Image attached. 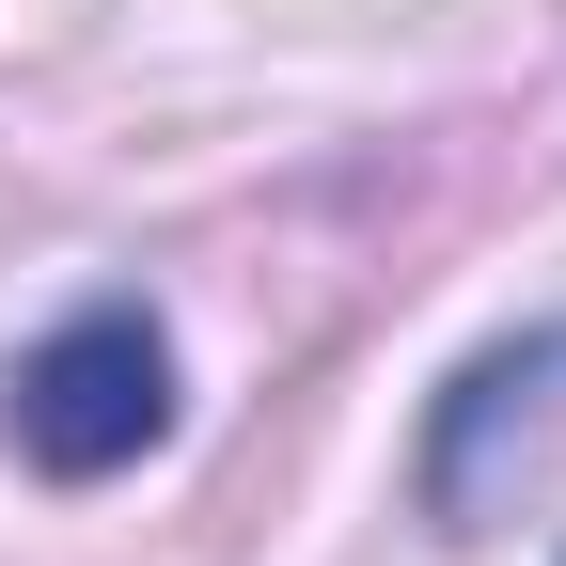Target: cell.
<instances>
[{
	"label": "cell",
	"instance_id": "1",
	"mask_svg": "<svg viewBox=\"0 0 566 566\" xmlns=\"http://www.w3.org/2000/svg\"><path fill=\"white\" fill-rule=\"evenodd\" d=\"M158 424H174V346L142 331L126 300L63 315L32 363H17V457L32 472H126Z\"/></svg>",
	"mask_w": 566,
	"mask_h": 566
}]
</instances>
